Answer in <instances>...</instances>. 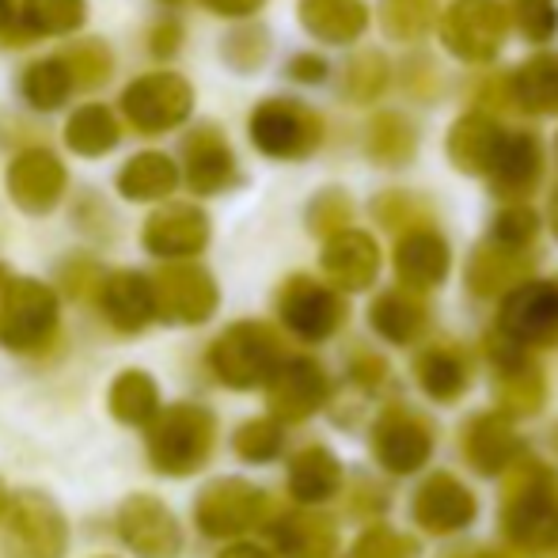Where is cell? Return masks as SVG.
Here are the masks:
<instances>
[{"mask_svg": "<svg viewBox=\"0 0 558 558\" xmlns=\"http://www.w3.org/2000/svg\"><path fill=\"white\" fill-rule=\"evenodd\" d=\"M214 437L217 422L206 407L175 403L156 414V422L148 426V463L171 478L194 475L214 452Z\"/></svg>", "mask_w": 558, "mask_h": 558, "instance_id": "obj_1", "label": "cell"}, {"mask_svg": "<svg viewBox=\"0 0 558 558\" xmlns=\"http://www.w3.org/2000/svg\"><path fill=\"white\" fill-rule=\"evenodd\" d=\"M247 133L270 160H308L324 145V118L301 99L274 96L251 111Z\"/></svg>", "mask_w": 558, "mask_h": 558, "instance_id": "obj_2", "label": "cell"}, {"mask_svg": "<svg viewBox=\"0 0 558 558\" xmlns=\"http://www.w3.org/2000/svg\"><path fill=\"white\" fill-rule=\"evenodd\" d=\"M209 365L228 388H258L281 368V342L266 324H235L214 342Z\"/></svg>", "mask_w": 558, "mask_h": 558, "instance_id": "obj_3", "label": "cell"}, {"mask_svg": "<svg viewBox=\"0 0 558 558\" xmlns=\"http://www.w3.org/2000/svg\"><path fill=\"white\" fill-rule=\"evenodd\" d=\"M69 524L65 513L46 494L27 490L12 501L0 536V558H65Z\"/></svg>", "mask_w": 558, "mask_h": 558, "instance_id": "obj_4", "label": "cell"}, {"mask_svg": "<svg viewBox=\"0 0 558 558\" xmlns=\"http://www.w3.org/2000/svg\"><path fill=\"white\" fill-rule=\"evenodd\" d=\"M58 335V296L35 278H12L0 293V342L15 353L43 350Z\"/></svg>", "mask_w": 558, "mask_h": 558, "instance_id": "obj_5", "label": "cell"}, {"mask_svg": "<svg viewBox=\"0 0 558 558\" xmlns=\"http://www.w3.org/2000/svg\"><path fill=\"white\" fill-rule=\"evenodd\" d=\"M509 15L498 0H452L441 15V43L452 58L468 65L494 61L506 43Z\"/></svg>", "mask_w": 558, "mask_h": 558, "instance_id": "obj_6", "label": "cell"}, {"mask_svg": "<svg viewBox=\"0 0 558 558\" xmlns=\"http://www.w3.org/2000/svg\"><path fill=\"white\" fill-rule=\"evenodd\" d=\"M194 111V88L179 73L137 76L122 92V114L137 133H168Z\"/></svg>", "mask_w": 558, "mask_h": 558, "instance_id": "obj_7", "label": "cell"}, {"mask_svg": "<svg viewBox=\"0 0 558 558\" xmlns=\"http://www.w3.org/2000/svg\"><path fill=\"white\" fill-rule=\"evenodd\" d=\"M153 289H156V319H163V324H183V327L206 324L217 312V301H221L209 270H202L194 263H171L163 270H156Z\"/></svg>", "mask_w": 558, "mask_h": 558, "instance_id": "obj_8", "label": "cell"}, {"mask_svg": "<svg viewBox=\"0 0 558 558\" xmlns=\"http://www.w3.org/2000/svg\"><path fill=\"white\" fill-rule=\"evenodd\" d=\"M118 536L141 558H179L183 551V529L175 513L153 494H130L118 509Z\"/></svg>", "mask_w": 558, "mask_h": 558, "instance_id": "obj_9", "label": "cell"}, {"mask_svg": "<svg viewBox=\"0 0 558 558\" xmlns=\"http://www.w3.org/2000/svg\"><path fill=\"white\" fill-rule=\"evenodd\" d=\"M501 335L517 345H558V278L517 286L501 304Z\"/></svg>", "mask_w": 558, "mask_h": 558, "instance_id": "obj_10", "label": "cell"}, {"mask_svg": "<svg viewBox=\"0 0 558 558\" xmlns=\"http://www.w3.org/2000/svg\"><path fill=\"white\" fill-rule=\"evenodd\" d=\"M263 490H255L243 478H217L194 501V517H198V529L214 539H228L247 532L251 524H258L263 517Z\"/></svg>", "mask_w": 558, "mask_h": 558, "instance_id": "obj_11", "label": "cell"}, {"mask_svg": "<svg viewBox=\"0 0 558 558\" xmlns=\"http://www.w3.org/2000/svg\"><path fill=\"white\" fill-rule=\"evenodd\" d=\"M278 312H281V324L296 338H308V342L331 338L345 319L342 296L312 278H289L278 296Z\"/></svg>", "mask_w": 558, "mask_h": 558, "instance_id": "obj_12", "label": "cell"}, {"mask_svg": "<svg viewBox=\"0 0 558 558\" xmlns=\"http://www.w3.org/2000/svg\"><path fill=\"white\" fill-rule=\"evenodd\" d=\"M65 163L50 148H23L8 163V194L23 214H50L65 194Z\"/></svg>", "mask_w": 558, "mask_h": 558, "instance_id": "obj_13", "label": "cell"}, {"mask_svg": "<svg viewBox=\"0 0 558 558\" xmlns=\"http://www.w3.org/2000/svg\"><path fill=\"white\" fill-rule=\"evenodd\" d=\"M544 175V141L532 130H513L506 133L498 156H494L490 168V183L509 206H521L532 191L539 186Z\"/></svg>", "mask_w": 558, "mask_h": 558, "instance_id": "obj_14", "label": "cell"}, {"mask_svg": "<svg viewBox=\"0 0 558 558\" xmlns=\"http://www.w3.org/2000/svg\"><path fill=\"white\" fill-rule=\"evenodd\" d=\"M183 179L194 194H221L240 179L235 156L217 125H198L183 141Z\"/></svg>", "mask_w": 558, "mask_h": 558, "instance_id": "obj_15", "label": "cell"}, {"mask_svg": "<svg viewBox=\"0 0 558 558\" xmlns=\"http://www.w3.org/2000/svg\"><path fill=\"white\" fill-rule=\"evenodd\" d=\"M141 243L156 258H191L206 251L209 217L198 206H160L141 228Z\"/></svg>", "mask_w": 558, "mask_h": 558, "instance_id": "obj_16", "label": "cell"}, {"mask_svg": "<svg viewBox=\"0 0 558 558\" xmlns=\"http://www.w3.org/2000/svg\"><path fill=\"white\" fill-rule=\"evenodd\" d=\"M270 396V411L281 422H301L312 411H319L327 399V376L312 357H289L266 384Z\"/></svg>", "mask_w": 558, "mask_h": 558, "instance_id": "obj_17", "label": "cell"}, {"mask_svg": "<svg viewBox=\"0 0 558 558\" xmlns=\"http://www.w3.org/2000/svg\"><path fill=\"white\" fill-rule=\"evenodd\" d=\"M99 304H104V316L114 331H122V335L145 331L156 319L153 278H145V274H137V270L107 274L104 286H99Z\"/></svg>", "mask_w": 558, "mask_h": 558, "instance_id": "obj_18", "label": "cell"}, {"mask_svg": "<svg viewBox=\"0 0 558 558\" xmlns=\"http://www.w3.org/2000/svg\"><path fill=\"white\" fill-rule=\"evenodd\" d=\"M319 263H324V274L338 289H365L373 286L376 270H380V251H376V240L368 232L345 228V232L327 240Z\"/></svg>", "mask_w": 558, "mask_h": 558, "instance_id": "obj_19", "label": "cell"}, {"mask_svg": "<svg viewBox=\"0 0 558 558\" xmlns=\"http://www.w3.org/2000/svg\"><path fill=\"white\" fill-rule=\"evenodd\" d=\"M452 255L434 228H407L396 247V274L407 289H434L445 281Z\"/></svg>", "mask_w": 558, "mask_h": 558, "instance_id": "obj_20", "label": "cell"}, {"mask_svg": "<svg viewBox=\"0 0 558 558\" xmlns=\"http://www.w3.org/2000/svg\"><path fill=\"white\" fill-rule=\"evenodd\" d=\"M501 141H506V130L490 114H463L448 130V160H452V168L468 171V175H490Z\"/></svg>", "mask_w": 558, "mask_h": 558, "instance_id": "obj_21", "label": "cell"}, {"mask_svg": "<svg viewBox=\"0 0 558 558\" xmlns=\"http://www.w3.org/2000/svg\"><path fill=\"white\" fill-rule=\"evenodd\" d=\"M506 532L513 536V544L529 547V551H547L558 539V501L555 490H524L521 498L509 506L506 513Z\"/></svg>", "mask_w": 558, "mask_h": 558, "instance_id": "obj_22", "label": "cell"}, {"mask_svg": "<svg viewBox=\"0 0 558 558\" xmlns=\"http://www.w3.org/2000/svg\"><path fill=\"white\" fill-rule=\"evenodd\" d=\"M301 23L312 38L327 46H350L365 35L368 8L361 0H301Z\"/></svg>", "mask_w": 558, "mask_h": 558, "instance_id": "obj_23", "label": "cell"}, {"mask_svg": "<svg viewBox=\"0 0 558 558\" xmlns=\"http://www.w3.org/2000/svg\"><path fill=\"white\" fill-rule=\"evenodd\" d=\"M376 456L391 471H414L429 456V434L411 414H384L376 426Z\"/></svg>", "mask_w": 558, "mask_h": 558, "instance_id": "obj_24", "label": "cell"}, {"mask_svg": "<svg viewBox=\"0 0 558 558\" xmlns=\"http://www.w3.org/2000/svg\"><path fill=\"white\" fill-rule=\"evenodd\" d=\"M179 186V168L163 153H137L118 171V194L130 202H156L168 198Z\"/></svg>", "mask_w": 558, "mask_h": 558, "instance_id": "obj_25", "label": "cell"}, {"mask_svg": "<svg viewBox=\"0 0 558 558\" xmlns=\"http://www.w3.org/2000/svg\"><path fill=\"white\" fill-rule=\"evenodd\" d=\"M524 270H529V258L524 251L506 247V243H483V247L471 255L468 266V281L478 296H494L509 286H524Z\"/></svg>", "mask_w": 558, "mask_h": 558, "instance_id": "obj_26", "label": "cell"}, {"mask_svg": "<svg viewBox=\"0 0 558 558\" xmlns=\"http://www.w3.org/2000/svg\"><path fill=\"white\" fill-rule=\"evenodd\" d=\"M414 517H418L429 532H452V529H463V524L475 517V501H471V494L463 490L456 478L437 475L434 483L418 494Z\"/></svg>", "mask_w": 558, "mask_h": 558, "instance_id": "obj_27", "label": "cell"}, {"mask_svg": "<svg viewBox=\"0 0 558 558\" xmlns=\"http://www.w3.org/2000/svg\"><path fill=\"white\" fill-rule=\"evenodd\" d=\"M513 99L529 114H558V53H536L517 69Z\"/></svg>", "mask_w": 558, "mask_h": 558, "instance_id": "obj_28", "label": "cell"}, {"mask_svg": "<svg viewBox=\"0 0 558 558\" xmlns=\"http://www.w3.org/2000/svg\"><path fill=\"white\" fill-rule=\"evenodd\" d=\"M65 145L76 156H107L118 145V118L111 107L104 104H88L81 111H73V118L65 122Z\"/></svg>", "mask_w": 558, "mask_h": 558, "instance_id": "obj_29", "label": "cell"}, {"mask_svg": "<svg viewBox=\"0 0 558 558\" xmlns=\"http://www.w3.org/2000/svg\"><path fill=\"white\" fill-rule=\"evenodd\" d=\"M111 414L125 426H153L160 414V391L156 380L141 368H130L111 384Z\"/></svg>", "mask_w": 558, "mask_h": 558, "instance_id": "obj_30", "label": "cell"}, {"mask_svg": "<svg viewBox=\"0 0 558 558\" xmlns=\"http://www.w3.org/2000/svg\"><path fill=\"white\" fill-rule=\"evenodd\" d=\"M20 92L31 107H38V111H53V107L65 104V99L76 92V76H73V69H69L65 53H61V58L35 61V65L23 73Z\"/></svg>", "mask_w": 558, "mask_h": 558, "instance_id": "obj_31", "label": "cell"}, {"mask_svg": "<svg viewBox=\"0 0 558 558\" xmlns=\"http://www.w3.org/2000/svg\"><path fill=\"white\" fill-rule=\"evenodd\" d=\"M342 483V468L327 448H304L289 468V490L301 501H327Z\"/></svg>", "mask_w": 558, "mask_h": 558, "instance_id": "obj_32", "label": "cell"}, {"mask_svg": "<svg viewBox=\"0 0 558 558\" xmlns=\"http://www.w3.org/2000/svg\"><path fill=\"white\" fill-rule=\"evenodd\" d=\"M274 539L289 558H331L335 529L316 513H293L274 529Z\"/></svg>", "mask_w": 558, "mask_h": 558, "instance_id": "obj_33", "label": "cell"}, {"mask_svg": "<svg viewBox=\"0 0 558 558\" xmlns=\"http://www.w3.org/2000/svg\"><path fill=\"white\" fill-rule=\"evenodd\" d=\"M88 20L84 0H23L20 27L23 38H46V35H73Z\"/></svg>", "mask_w": 558, "mask_h": 558, "instance_id": "obj_34", "label": "cell"}, {"mask_svg": "<svg viewBox=\"0 0 558 558\" xmlns=\"http://www.w3.org/2000/svg\"><path fill=\"white\" fill-rule=\"evenodd\" d=\"M368 319H373L376 331L384 338H391V342H411V338L426 327V308H422L411 293L391 289V293H384L380 301L373 304Z\"/></svg>", "mask_w": 558, "mask_h": 558, "instance_id": "obj_35", "label": "cell"}, {"mask_svg": "<svg viewBox=\"0 0 558 558\" xmlns=\"http://www.w3.org/2000/svg\"><path fill=\"white\" fill-rule=\"evenodd\" d=\"M414 148H418L414 122H407L396 111H384L373 118V125H368V156L376 163H403L414 156Z\"/></svg>", "mask_w": 558, "mask_h": 558, "instance_id": "obj_36", "label": "cell"}, {"mask_svg": "<svg viewBox=\"0 0 558 558\" xmlns=\"http://www.w3.org/2000/svg\"><path fill=\"white\" fill-rule=\"evenodd\" d=\"M437 0H380V27L396 43H418L434 31Z\"/></svg>", "mask_w": 558, "mask_h": 558, "instance_id": "obj_37", "label": "cell"}, {"mask_svg": "<svg viewBox=\"0 0 558 558\" xmlns=\"http://www.w3.org/2000/svg\"><path fill=\"white\" fill-rule=\"evenodd\" d=\"M468 452L483 471H498V468H506V463H513L524 448L498 418H483V422H475V429H471Z\"/></svg>", "mask_w": 558, "mask_h": 558, "instance_id": "obj_38", "label": "cell"}, {"mask_svg": "<svg viewBox=\"0 0 558 558\" xmlns=\"http://www.w3.org/2000/svg\"><path fill=\"white\" fill-rule=\"evenodd\" d=\"M391 81V69H388V58L376 50H365L345 65V76H342V88L353 104H373L376 96H384Z\"/></svg>", "mask_w": 558, "mask_h": 558, "instance_id": "obj_39", "label": "cell"}, {"mask_svg": "<svg viewBox=\"0 0 558 558\" xmlns=\"http://www.w3.org/2000/svg\"><path fill=\"white\" fill-rule=\"evenodd\" d=\"M418 376L422 388L437 399H456L463 391V384H468V368H463V361L452 350H429L418 361Z\"/></svg>", "mask_w": 558, "mask_h": 558, "instance_id": "obj_40", "label": "cell"}, {"mask_svg": "<svg viewBox=\"0 0 558 558\" xmlns=\"http://www.w3.org/2000/svg\"><path fill=\"white\" fill-rule=\"evenodd\" d=\"M65 61L76 76V88H99L111 76V53L99 38H84V43L69 46Z\"/></svg>", "mask_w": 558, "mask_h": 558, "instance_id": "obj_41", "label": "cell"}, {"mask_svg": "<svg viewBox=\"0 0 558 558\" xmlns=\"http://www.w3.org/2000/svg\"><path fill=\"white\" fill-rule=\"evenodd\" d=\"M513 23L529 43H551L558 31L555 0H513Z\"/></svg>", "mask_w": 558, "mask_h": 558, "instance_id": "obj_42", "label": "cell"}, {"mask_svg": "<svg viewBox=\"0 0 558 558\" xmlns=\"http://www.w3.org/2000/svg\"><path fill=\"white\" fill-rule=\"evenodd\" d=\"M536 232H539V217L521 202V206H506V209H501L498 221H494L490 240L494 243H506V247L524 251L532 240H536Z\"/></svg>", "mask_w": 558, "mask_h": 558, "instance_id": "obj_43", "label": "cell"}, {"mask_svg": "<svg viewBox=\"0 0 558 558\" xmlns=\"http://www.w3.org/2000/svg\"><path fill=\"white\" fill-rule=\"evenodd\" d=\"M235 452L243 456V460H274V456L281 452V426L270 418H255L247 422V426H240V434H235Z\"/></svg>", "mask_w": 558, "mask_h": 558, "instance_id": "obj_44", "label": "cell"}, {"mask_svg": "<svg viewBox=\"0 0 558 558\" xmlns=\"http://www.w3.org/2000/svg\"><path fill=\"white\" fill-rule=\"evenodd\" d=\"M266 46H270V38H266L258 27H251V23H243V27H235L232 35L225 38V58H228V65L247 73V69L263 65Z\"/></svg>", "mask_w": 558, "mask_h": 558, "instance_id": "obj_45", "label": "cell"}, {"mask_svg": "<svg viewBox=\"0 0 558 558\" xmlns=\"http://www.w3.org/2000/svg\"><path fill=\"white\" fill-rule=\"evenodd\" d=\"M350 198H345L342 191H324L316 202H312V209H308V225L316 228L319 235H338V232H345V221H350Z\"/></svg>", "mask_w": 558, "mask_h": 558, "instance_id": "obj_46", "label": "cell"}, {"mask_svg": "<svg viewBox=\"0 0 558 558\" xmlns=\"http://www.w3.org/2000/svg\"><path fill=\"white\" fill-rule=\"evenodd\" d=\"M357 558H414V544L388 529H373L357 544Z\"/></svg>", "mask_w": 558, "mask_h": 558, "instance_id": "obj_47", "label": "cell"}, {"mask_svg": "<svg viewBox=\"0 0 558 558\" xmlns=\"http://www.w3.org/2000/svg\"><path fill=\"white\" fill-rule=\"evenodd\" d=\"M179 43H183V27H179V23H171V20L156 23V31L148 35V46H153L156 58H171V53L179 50Z\"/></svg>", "mask_w": 558, "mask_h": 558, "instance_id": "obj_48", "label": "cell"}, {"mask_svg": "<svg viewBox=\"0 0 558 558\" xmlns=\"http://www.w3.org/2000/svg\"><path fill=\"white\" fill-rule=\"evenodd\" d=\"M289 76H293V81H304V84H319L327 76V65L319 58H312V53H301V58L289 61Z\"/></svg>", "mask_w": 558, "mask_h": 558, "instance_id": "obj_49", "label": "cell"}, {"mask_svg": "<svg viewBox=\"0 0 558 558\" xmlns=\"http://www.w3.org/2000/svg\"><path fill=\"white\" fill-rule=\"evenodd\" d=\"M206 8H214L217 15H232V20H243V15L258 12L263 0H206Z\"/></svg>", "mask_w": 558, "mask_h": 558, "instance_id": "obj_50", "label": "cell"}, {"mask_svg": "<svg viewBox=\"0 0 558 558\" xmlns=\"http://www.w3.org/2000/svg\"><path fill=\"white\" fill-rule=\"evenodd\" d=\"M20 0H0V38H20L15 27H20Z\"/></svg>", "mask_w": 558, "mask_h": 558, "instance_id": "obj_51", "label": "cell"}, {"mask_svg": "<svg viewBox=\"0 0 558 558\" xmlns=\"http://www.w3.org/2000/svg\"><path fill=\"white\" fill-rule=\"evenodd\" d=\"M221 558H270L263 551V547H251V544H235V547H228V551Z\"/></svg>", "mask_w": 558, "mask_h": 558, "instance_id": "obj_52", "label": "cell"}, {"mask_svg": "<svg viewBox=\"0 0 558 558\" xmlns=\"http://www.w3.org/2000/svg\"><path fill=\"white\" fill-rule=\"evenodd\" d=\"M8 509H12V506H8V490H4V483H0V517H4Z\"/></svg>", "mask_w": 558, "mask_h": 558, "instance_id": "obj_53", "label": "cell"}, {"mask_svg": "<svg viewBox=\"0 0 558 558\" xmlns=\"http://www.w3.org/2000/svg\"><path fill=\"white\" fill-rule=\"evenodd\" d=\"M8 281H12V278H8L4 266H0V293H4V289H8Z\"/></svg>", "mask_w": 558, "mask_h": 558, "instance_id": "obj_54", "label": "cell"}, {"mask_svg": "<svg viewBox=\"0 0 558 558\" xmlns=\"http://www.w3.org/2000/svg\"><path fill=\"white\" fill-rule=\"evenodd\" d=\"M551 221H555V232H558V194H555V209H551Z\"/></svg>", "mask_w": 558, "mask_h": 558, "instance_id": "obj_55", "label": "cell"}, {"mask_svg": "<svg viewBox=\"0 0 558 558\" xmlns=\"http://www.w3.org/2000/svg\"><path fill=\"white\" fill-rule=\"evenodd\" d=\"M163 4H179V0H163Z\"/></svg>", "mask_w": 558, "mask_h": 558, "instance_id": "obj_56", "label": "cell"}]
</instances>
